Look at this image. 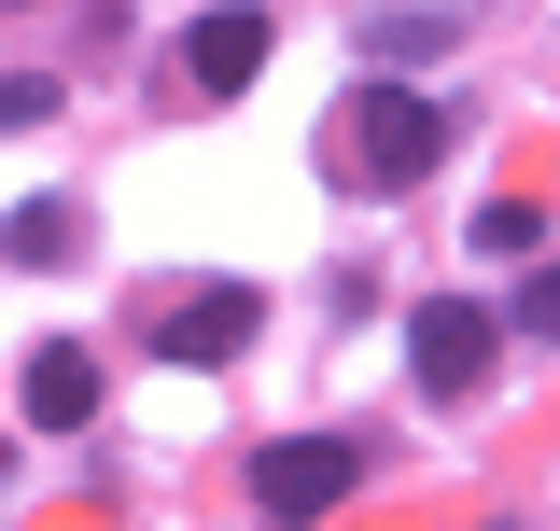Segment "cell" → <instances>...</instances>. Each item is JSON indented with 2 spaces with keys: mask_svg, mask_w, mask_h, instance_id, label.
<instances>
[{
  "mask_svg": "<svg viewBox=\"0 0 560 531\" xmlns=\"http://www.w3.org/2000/svg\"><path fill=\"white\" fill-rule=\"evenodd\" d=\"M0 252H70V210H57V197H28L14 224H0Z\"/></svg>",
  "mask_w": 560,
  "mask_h": 531,
  "instance_id": "ba28073f",
  "label": "cell"
},
{
  "mask_svg": "<svg viewBox=\"0 0 560 531\" xmlns=\"http://www.w3.org/2000/svg\"><path fill=\"white\" fill-rule=\"evenodd\" d=\"M253 322H267V294H253V280H210V294H183L154 335H168V364H238Z\"/></svg>",
  "mask_w": 560,
  "mask_h": 531,
  "instance_id": "5b68a950",
  "label": "cell"
},
{
  "mask_svg": "<svg viewBox=\"0 0 560 531\" xmlns=\"http://www.w3.org/2000/svg\"><path fill=\"white\" fill-rule=\"evenodd\" d=\"M43 113H57V84H43V70H14V84H0V127H43Z\"/></svg>",
  "mask_w": 560,
  "mask_h": 531,
  "instance_id": "8fae6325",
  "label": "cell"
},
{
  "mask_svg": "<svg viewBox=\"0 0 560 531\" xmlns=\"http://www.w3.org/2000/svg\"><path fill=\"white\" fill-rule=\"evenodd\" d=\"M434 154H448V113L407 98V84H350L323 113V182H350V197H407Z\"/></svg>",
  "mask_w": 560,
  "mask_h": 531,
  "instance_id": "6da1fadb",
  "label": "cell"
},
{
  "mask_svg": "<svg viewBox=\"0 0 560 531\" xmlns=\"http://www.w3.org/2000/svg\"><path fill=\"white\" fill-rule=\"evenodd\" d=\"M518 335H560V266H533V280H518Z\"/></svg>",
  "mask_w": 560,
  "mask_h": 531,
  "instance_id": "30bf717a",
  "label": "cell"
},
{
  "mask_svg": "<svg viewBox=\"0 0 560 531\" xmlns=\"http://www.w3.org/2000/svg\"><path fill=\"white\" fill-rule=\"evenodd\" d=\"M364 43H378V57H434V43H448V14H378Z\"/></svg>",
  "mask_w": 560,
  "mask_h": 531,
  "instance_id": "9c48e42d",
  "label": "cell"
},
{
  "mask_svg": "<svg viewBox=\"0 0 560 531\" xmlns=\"http://www.w3.org/2000/svg\"><path fill=\"white\" fill-rule=\"evenodd\" d=\"M350 489H364V448L294 434V448H267V462H253V518H337Z\"/></svg>",
  "mask_w": 560,
  "mask_h": 531,
  "instance_id": "7a4b0ae2",
  "label": "cell"
},
{
  "mask_svg": "<svg viewBox=\"0 0 560 531\" xmlns=\"http://www.w3.org/2000/svg\"><path fill=\"white\" fill-rule=\"evenodd\" d=\"M533 238H547V210H533V197H490V210H477V252H490V266L533 252Z\"/></svg>",
  "mask_w": 560,
  "mask_h": 531,
  "instance_id": "52a82bcc",
  "label": "cell"
},
{
  "mask_svg": "<svg viewBox=\"0 0 560 531\" xmlns=\"http://www.w3.org/2000/svg\"><path fill=\"white\" fill-rule=\"evenodd\" d=\"M28 420H43V434H84V420H98V364H84V350H28Z\"/></svg>",
  "mask_w": 560,
  "mask_h": 531,
  "instance_id": "8992f818",
  "label": "cell"
},
{
  "mask_svg": "<svg viewBox=\"0 0 560 531\" xmlns=\"http://www.w3.org/2000/svg\"><path fill=\"white\" fill-rule=\"evenodd\" d=\"M490 350H504V322H490L477 294H434V308H407V364H420V392H477Z\"/></svg>",
  "mask_w": 560,
  "mask_h": 531,
  "instance_id": "3957f363",
  "label": "cell"
},
{
  "mask_svg": "<svg viewBox=\"0 0 560 531\" xmlns=\"http://www.w3.org/2000/svg\"><path fill=\"white\" fill-rule=\"evenodd\" d=\"M253 70H267V14H253V0H210L197 28H183V84H197V98H238Z\"/></svg>",
  "mask_w": 560,
  "mask_h": 531,
  "instance_id": "277c9868",
  "label": "cell"
}]
</instances>
